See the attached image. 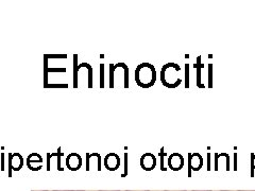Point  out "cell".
Listing matches in <instances>:
<instances>
[{
  "label": "cell",
  "instance_id": "1",
  "mask_svg": "<svg viewBox=\"0 0 255 191\" xmlns=\"http://www.w3.org/2000/svg\"><path fill=\"white\" fill-rule=\"evenodd\" d=\"M135 81L141 89H150L156 82V69L150 63H141L135 69Z\"/></svg>",
  "mask_w": 255,
  "mask_h": 191
},
{
  "label": "cell",
  "instance_id": "2",
  "mask_svg": "<svg viewBox=\"0 0 255 191\" xmlns=\"http://www.w3.org/2000/svg\"><path fill=\"white\" fill-rule=\"evenodd\" d=\"M181 68L177 63H167L161 69V82L167 89H177L182 83Z\"/></svg>",
  "mask_w": 255,
  "mask_h": 191
},
{
  "label": "cell",
  "instance_id": "3",
  "mask_svg": "<svg viewBox=\"0 0 255 191\" xmlns=\"http://www.w3.org/2000/svg\"><path fill=\"white\" fill-rule=\"evenodd\" d=\"M203 167V157L199 153H188V169L199 171Z\"/></svg>",
  "mask_w": 255,
  "mask_h": 191
},
{
  "label": "cell",
  "instance_id": "4",
  "mask_svg": "<svg viewBox=\"0 0 255 191\" xmlns=\"http://www.w3.org/2000/svg\"><path fill=\"white\" fill-rule=\"evenodd\" d=\"M140 166L146 171L153 170L156 166V157L152 153H145L140 157Z\"/></svg>",
  "mask_w": 255,
  "mask_h": 191
},
{
  "label": "cell",
  "instance_id": "5",
  "mask_svg": "<svg viewBox=\"0 0 255 191\" xmlns=\"http://www.w3.org/2000/svg\"><path fill=\"white\" fill-rule=\"evenodd\" d=\"M121 166V157L116 153H109L105 157V167L110 171H116Z\"/></svg>",
  "mask_w": 255,
  "mask_h": 191
},
{
  "label": "cell",
  "instance_id": "6",
  "mask_svg": "<svg viewBox=\"0 0 255 191\" xmlns=\"http://www.w3.org/2000/svg\"><path fill=\"white\" fill-rule=\"evenodd\" d=\"M168 166L173 171H179L184 166V157L180 153H172L168 157Z\"/></svg>",
  "mask_w": 255,
  "mask_h": 191
},
{
  "label": "cell",
  "instance_id": "7",
  "mask_svg": "<svg viewBox=\"0 0 255 191\" xmlns=\"http://www.w3.org/2000/svg\"><path fill=\"white\" fill-rule=\"evenodd\" d=\"M66 166L71 171H77L82 166V158L78 153H70L66 158Z\"/></svg>",
  "mask_w": 255,
  "mask_h": 191
},
{
  "label": "cell",
  "instance_id": "8",
  "mask_svg": "<svg viewBox=\"0 0 255 191\" xmlns=\"http://www.w3.org/2000/svg\"><path fill=\"white\" fill-rule=\"evenodd\" d=\"M9 165H10L11 170L19 171L23 166V157L19 153H10Z\"/></svg>",
  "mask_w": 255,
  "mask_h": 191
},
{
  "label": "cell",
  "instance_id": "9",
  "mask_svg": "<svg viewBox=\"0 0 255 191\" xmlns=\"http://www.w3.org/2000/svg\"><path fill=\"white\" fill-rule=\"evenodd\" d=\"M195 69H196V73H197V86L200 87V89H204V84H202L201 81V73H202V68H203V64L201 63V57H198L197 58V62L195 63Z\"/></svg>",
  "mask_w": 255,
  "mask_h": 191
},
{
  "label": "cell",
  "instance_id": "10",
  "mask_svg": "<svg viewBox=\"0 0 255 191\" xmlns=\"http://www.w3.org/2000/svg\"><path fill=\"white\" fill-rule=\"evenodd\" d=\"M80 65H81L83 68H86V70H87V73H89V89H93V73H94V69H93V67L90 65L89 63H82V64H80Z\"/></svg>",
  "mask_w": 255,
  "mask_h": 191
},
{
  "label": "cell",
  "instance_id": "11",
  "mask_svg": "<svg viewBox=\"0 0 255 191\" xmlns=\"http://www.w3.org/2000/svg\"><path fill=\"white\" fill-rule=\"evenodd\" d=\"M78 55L75 54L74 55V87L77 89L78 87Z\"/></svg>",
  "mask_w": 255,
  "mask_h": 191
},
{
  "label": "cell",
  "instance_id": "12",
  "mask_svg": "<svg viewBox=\"0 0 255 191\" xmlns=\"http://www.w3.org/2000/svg\"><path fill=\"white\" fill-rule=\"evenodd\" d=\"M32 156H33V158L34 159H32L30 156H28V158H27V165L28 164H31V163H37V164H42L43 163V157H39V158H37L38 156H39V154H37V153H32Z\"/></svg>",
  "mask_w": 255,
  "mask_h": 191
},
{
  "label": "cell",
  "instance_id": "13",
  "mask_svg": "<svg viewBox=\"0 0 255 191\" xmlns=\"http://www.w3.org/2000/svg\"><path fill=\"white\" fill-rule=\"evenodd\" d=\"M105 87V65L100 64V89Z\"/></svg>",
  "mask_w": 255,
  "mask_h": 191
},
{
  "label": "cell",
  "instance_id": "14",
  "mask_svg": "<svg viewBox=\"0 0 255 191\" xmlns=\"http://www.w3.org/2000/svg\"><path fill=\"white\" fill-rule=\"evenodd\" d=\"M189 87V65L185 64V89Z\"/></svg>",
  "mask_w": 255,
  "mask_h": 191
},
{
  "label": "cell",
  "instance_id": "15",
  "mask_svg": "<svg viewBox=\"0 0 255 191\" xmlns=\"http://www.w3.org/2000/svg\"><path fill=\"white\" fill-rule=\"evenodd\" d=\"M159 156H161V169L162 170H166V168L164 167V156H165V151H164V148L161 149V151H159Z\"/></svg>",
  "mask_w": 255,
  "mask_h": 191
},
{
  "label": "cell",
  "instance_id": "16",
  "mask_svg": "<svg viewBox=\"0 0 255 191\" xmlns=\"http://www.w3.org/2000/svg\"><path fill=\"white\" fill-rule=\"evenodd\" d=\"M66 57H67L66 54H63V55H61V54L60 55L59 54L58 55H53V54L52 55H47L46 54L45 55L46 59H48V58H51V59H66Z\"/></svg>",
  "mask_w": 255,
  "mask_h": 191
},
{
  "label": "cell",
  "instance_id": "17",
  "mask_svg": "<svg viewBox=\"0 0 255 191\" xmlns=\"http://www.w3.org/2000/svg\"><path fill=\"white\" fill-rule=\"evenodd\" d=\"M57 157H58V169L62 171V170H63V168H61V148H59V149H58Z\"/></svg>",
  "mask_w": 255,
  "mask_h": 191
},
{
  "label": "cell",
  "instance_id": "18",
  "mask_svg": "<svg viewBox=\"0 0 255 191\" xmlns=\"http://www.w3.org/2000/svg\"><path fill=\"white\" fill-rule=\"evenodd\" d=\"M251 167L252 170H255V153L251 154Z\"/></svg>",
  "mask_w": 255,
  "mask_h": 191
},
{
  "label": "cell",
  "instance_id": "19",
  "mask_svg": "<svg viewBox=\"0 0 255 191\" xmlns=\"http://www.w3.org/2000/svg\"><path fill=\"white\" fill-rule=\"evenodd\" d=\"M50 157H51V154L50 153H48L47 154V158H48V168H47V170H50Z\"/></svg>",
  "mask_w": 255,
  "mask_h": 191
},
{
  "label": "cell",
  "instance_id": "20",
  "mask_svg": "<svg viewBox=\"0 0 255 191\" xmlns=\"http://www.w3.org/2000/svg\"><path fill=\"white\" fill-rule=\"evenodd\" d=\"M3 159H4V154L2 153L1 154V163H2V167H1V170H3L4 168H3Z\"/></svg>",
  "mask_w": 255,
  "mask_h": 191
},
{
  "label": "cell",
  "instance_id": "21",
  "mask_svg": "<svg viewBox=\"0 0 255 191\" xmlns=\"http://www.w3.org/2000/svg\"><path fill=\"white\" fill-rule=\"evenodd\" d=\"M126 191H149V190H126Z\"/></svg>",
  "mask_w": 255,
  "mask_h": 191
},
{
  "label": "cell",
  "instance_id": "22",
  "mask_svg": "<svg viewBox=\"0 0 255 191\" xmlns=\"http://www.w3.org/2000/svg\"><path fill=\"white\" fill-rule=\"evenodd\" d=\"M165 191H186V190H165Z\"/></svg>",
  "mask_w": 255,
  "mask_h": 191
},
{
  "label": "cell",
  "instance_id": "23",
  "mask_svg": "<svg viewBox=\"0 0 255 191\" xmlns=\"http://www.w3.org/2000/svg\"><path fill=\"white\" fill-rule=\"evenodd\" d=\"M191 191H212V190H191Z\"/></svg>",
  "mask_w": 255,
  "mask_h": 191
},
{
  "label": "cell",
  "instance_id": "24",
  "mask_svg": "<svg viewBox=\"0 0 255 191\" xmlns=\"http://www.w3.org/2000/svg\"><path fill=\"white\" fill-rule=\"evenodd\" d=\"M99 191H119V190H99Z\"/></svg>",
  "mask_w": 255,
  "mask_h": 191
},
{
  "label": "cell",
  "instance_id": "25",
  "mask_svg": "<svg viewBox=\"0 0 255 191\" xmlns=\"http://www.w3.org/2000/svg\"><path fill=\"white\" fill-rule=\"evenodd\" d=\"M238 191H255V190H238Z\"/></svg>",
  "mask_w": 255,
  "mask_h": 191
},
{
  "label": "cell",
  "instance_id": "26",
  "mask_svg": "<svg viewBox=\"0 0 255 191\" xmlns=\"http://www.w3.org/2000/svg\"><path fill=\"white\" fill-rule=\"evenodd\" d=\"M32 191H48V190H32Z\"/></svg>",
  "mask_w": 255,
  "mask_h": 191
}]
</instances>
